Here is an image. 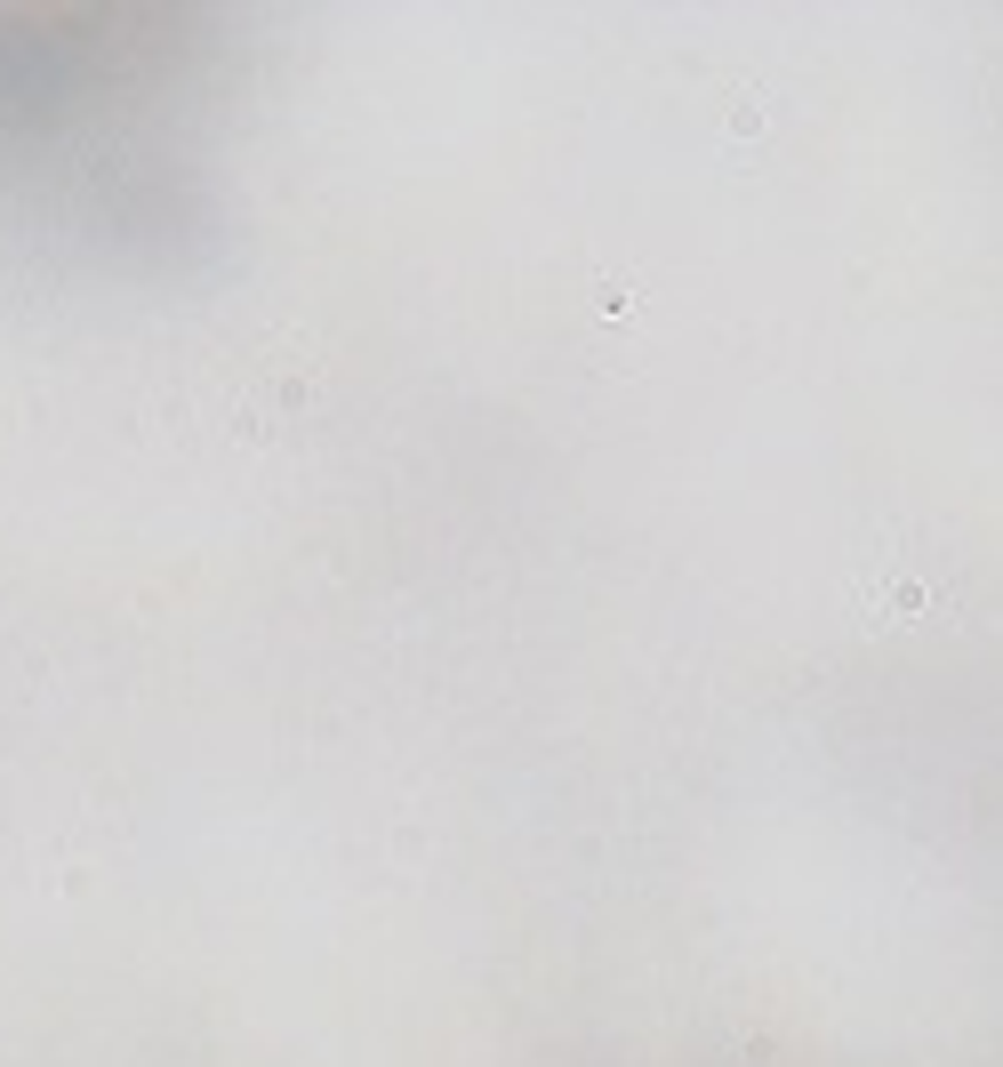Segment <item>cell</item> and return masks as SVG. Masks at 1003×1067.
Masks as SVG:
<instances>
[{
	"label": "cell",
	"mask_w": 1003,
	"mask_h": 1067,
	"mask_svg": "<svg viewBox=\"0 0 1003 1067\" xmlns=\"http://www.w3.org/2000/svg\"><path fill=\"white\" fill-rule=\"evenodd\" d=\"M161 9H0V217L25 233L161 241L177 161L161 113L210 40Z\"/></svg>",
	"instance_id": "obj_1"
}]
</instances>
